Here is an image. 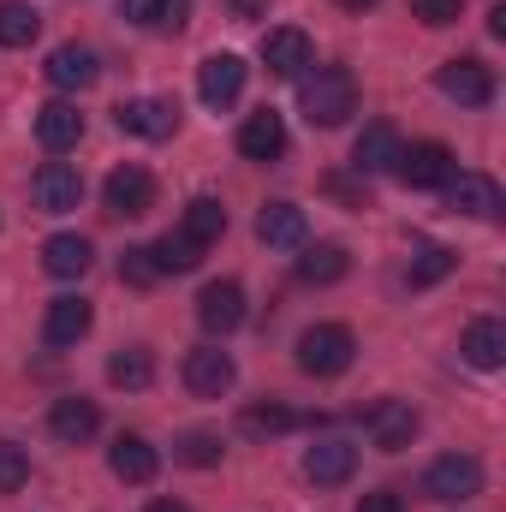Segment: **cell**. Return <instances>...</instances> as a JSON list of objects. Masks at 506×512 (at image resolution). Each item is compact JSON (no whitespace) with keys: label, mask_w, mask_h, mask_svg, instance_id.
I'll return each mask as SVG.
<instances>
[{"label":"cell","mask_w":506,"mask_h":512,"mask_svg":"<svg viewBox=\"0 0 506 512\" xmlns=\"http://www.w3.org/2000/svg\"><path fill=\"white\" fill-rule=\"evenodd\" d=\"M298 108L304 120L322 131L346 126L358 114V78L346 66H316V72H298Z\"/></svg>","instance_id":"1"},{"label":"cell","mask_w":506,"mask_h":512,"mask_svg":"<svg viewBox=\"0 0 506 512\" xmlns=\"http://www.w3.org/2000/svg\"><path fill=\"white\" fill-rule=\"evenodd\" d=\"M352 358H358V340L340 322H316L298 334V370L304 376H340V370H352Z\"/></svg>","instance_id":"2"},{"label":"cell","mask_w":506,"mask_h":512,"mask_svg":"<svg viewBox=\"0 0 506 512\" xmlns=\"http://www.w3.org/2000/svg\"><path fill=\"white\" fill-rule=\"evenodd\" d=\"M423 495L429 501H471V495H483V465L471 453H441L423 471Z\"/></svg>","instance_id":"3"},{"label":"cell","mask_w":506,"mask_h":512,"mask_svg":"<svg viewBox=\"0 0 506 512\" xmlns=\"http://www.w3.org/2000/svg\"><path fill=\"white\" fill-rule=\"evenodd\" d=\"M30 197H36L42 215H72L84 203V173L72 161H42L36 179H30Z\"/></svg>","instance_id":"4"},{"label":"cell","mask_w":506,"mask_h":512,"mask_svg":"<svg viewBox=\"0 0 506 512\" xmlns=\"http://www.w3.org/2000/svg\"><path fill=\"white\" fill-rule=\"evenodd\" d=\"M102 197H108V215H120V221H137V215H149L155 209V173L149 167H114L108 173V185H102Z\"/></svg>","instance_id":"5"},{"label":"cell","mask_w":506,"mask_h":512,"mask_svg":"<svg viewBox=\"0 0 506 512\" xmlns=\"http://www.w3.org/2000/svg\"><path fill=\"white\" fill-rule=\"evenodd\" d=\"M435 84H441V96L447 102H459V108H489L495 102V72L483 66V60H447L441 72H435Z\"/></svg>","instance_id":"6"},{"label":"cell","mask_w":506,"mask_h":512,"mask_svg":"<svg viewBox=\"0 0 506 512\" xmlns=\"http://www.w3.org/2000/svg\"><path fill=\"white\" fill-rule=\"evenodd\" d=\"M453 149L447 143H411V149H399V161H393V173L411 185V191H441L447 179H453Z\"/></svg>","instance_id":"7"},{"label":"cell","mask_w":506,"mask_h":512,"mask_svg":"<svg viewBox=\"0 0 506 512\" xmlns=\"http://www.w3.org/2000/svg\"><path fill=\"white\" fill-rule=\"evenodd\" d=\"M233 382H239L233 352H221V346H191V352H185V387H191L197 399H221Z\"/></svg>","instance_id":"8"},{"label":"cell","mask_w":506,"mask_h":512,"mask_svg":"<svg viewBox=\"0 0 506 512\" xmlns=\"http://www.w3.org/2000/svg\"><path fill=\"white\" fill-rule=\"evenodd\" d=\"M197 96H203V108H233L239 96H245V60L239 54H209L203 66H197Z\"/></svg>","instance_id":"9"},{"label":"cell","mask_w":506,"mask_h":512,"mask_svg":"<svg viewBox=\"0 0 506 512\" xmlns=\"http://www.w3.org/2000/svg\"><path fill=\"white\" fill-rule=\"evenodd\" d=\"M352 471H358V447H352V441H340V435L310 441V453H304V477H310L316 489H340V483H352Z\"/></svg>","instance_id":"10"},{"label":"cell","mask_w":506,"mask_h":512,"mask_svg":"<svg viewBox=\"0 0 506 512\" xmlns=\"http://www.w3.org/2000/svg\"><path fill=\"white\" fill-rule=\"evenodd\" d=\"M364 429L381 453H405L417 441V411H411V399H381V405H370Z\"/></svg>","instance_id":"11"},{"label":"cell","mask_w":506,"mask_h":512,"mask_svg":"<svg viewBox=\"0 0 506 512\" xmlns=\"http://www.w3.org/2000/svg\"><path fill=\"white\" fill-rule=\"evenodd\" d=\"M120 131H131V137H149V143H161V137H173L179 131V108L167 102V96H131V102H120Z\"/></svg>","instance_id":"12"},{"label":"cell","mask_w":506,"mask_h":512,"mask_svg":"<svg viewBox=\"0 0 506 512\" xmlns=\"http://www.w3.org/2000/svg\"><path fill=\"white\" fill-rule=\"evenodd\" d=\"M197 322H203L209 334H233V328L245 322V286H239V280H209V286L197 292Z\"/></svg>","instance_id":"13"},{"label":"cell","mask_w":506,"mask_h":512,"mask_svg":"<svg viewBox=\"0 0 506 512\" xmlns=\"http://www.w3.org/2000/svg\"><path fill=\"white\" fill-rule=\"evenodd\" d=\"M441 191H447V203H453L459 215H471V221H495V215H501V185H495L489 173H453Z\"/></svg>","instance_id":"14"},{"label":"cell","mask_w":506,"mask_h":512,"mask_svg":"<svg viewBox=\"0 0 506 512\" xmlns=\"http://www.w3.org/2000/svg\"><path fill=\"white\" fill-rule=\"evenodd\" d=\"M90 322H96L90 298L66 292V298H54V304H48V316H42V340H48V346H78V340L90 334Z\"/></svg>","instance_id":"15"},{"label":"cell","mask_w":506,"mask_h":512,"mask_svg":"<svg viewBox=\"0 0 506 512\" xmlns=\"http://www.w3.org/2000/svg\"><path fill=\"white\" fill-rule=\"evenodd\" d=\"M42 72H48V84H54V90H90V84L102 78V66H96V48H84V42H66V48H54Z\"/></svg>","instance_id":"16"},{"label":"cell","mask_w":506,"mask_h":512,"mask_svg":"<svg viewBox=\"0 0 506 512\" xmlns=\"http://www.w3.org/2000/svg\"><path fill=\"white\" fill-rule=\"evenodd\" d=\"M48 429H54V441H66V447H84V441L102 429V411H96V399L72 393V399H54V411H48Z\"/></svg>","instance_id":"17"},{"label":"cell","mask_w":506,"mask_h":512,"mask_svg":"<svg viewBox=\"0 0 506 512\" xmlns=\"http://www.w3.org/2000/svg\"><path fill=\"white\" fill-rule=\"evenodd\" d=\"M459 358H465L471 370H501L506 364V322L501 316H477V322L465 328V340H459Z\"/></svg>","instance_id":"18"},{"label":"cell","mask_w":506,"mask_h":512,"mask_svg":"<svg viewBox=\"0 0 506 512\" xmlns=\"http://www.w3.org/2000/svg\"><path fill=\"white\" fill-rule=\"evenodd\" d=\"M78 137H84V114H78V102H48V108H36V143H42L48 155L78 149Z\"/></svg>","instance_id":"19"},{"label":"cell","mask_w":506,"mask_h":512,"mask_svg":"<svg viewBox=\"0 0 506 512\" xmlns=\"http://www.w3.org/2000/svg\"><path fill=\"white\" fill-rule=\"evenodd\" d=\"M239 155L245 161H280L286 155V120L274 108H256L251 120L239 126Z\"/></svg>","instance_id":"20"},{"label":"cell","mask_w":506,"mask_h":512,"mask_svg":"<svg viewBox=\"0 0 506 512\" xmlns=\"http://www.w3.org/2000/svg\"><path fill=\"white\" fill-rule=\"evenodd\" d=\"M262 66H268L274 78H298V72L310 66V36L292 30V24L268 30V36H262Z\"/></svg>","instance_id":"21"},{"label":"cell","mask_w":506,"mask_h":512,"mask_svg":"<svg viewBox=\"0 0 506 512\" xmlns=\"http://www.w3.org/2000/svg\"><path fill=\"white\" fill-rule=\"evenodd\" d=\"M399 131L387 126V120H376V126L358 131V143H352V161H358V173H393V161H399Z\"/></svg>","instance_id":"22"},{"label":"cell","mask_w":506,"mask_h":512,"mask_svg":"<svg viewBox=\"0 0 506 512\" xmlns=\"http://www.w3.org/2000/svg\"><path fill=\"white\" fill-rule=\"evenodd\" d=\"M256 239L274 245V251H298L304 245V209L298 203H268L256 215Z\"/></svg>","instance_id":"23"},{"label":"cell","mask_w":506,"mask_h":512,"mask_svg":"<svg viewBox=\"0 0 506 512\" xmlns=\"http://www.w3.org/2000/svg\"><path fill=\"white\" fill-rule=\"evenodd\" d=\"M108 465H114V477H120V483H155L161 453H155L143 435H120V441H114V453H108Z\"/></svg>","instance_id":"24"},{"label":"cell","mask_w":506,"mask_h":512,"mask_svg":"<svg viewBox=\"0 0 506 512\" xmlns=\"http://www.w3.org/2000/svg\"><path fill=\"white\" fill-rule=\"evenodd\" d=\"M90 262H96V251H90L84 233H54V239L42 245V268H48L54 280H78Z\"/></svg>","instance_id":"25"},{"label":"cell","mask_w":506,"mask_h":512,"mask_svg":"<svg viewBox=\"0 0 506 512\" xmlns=\"http://www.w3.org/2000/svg\"><path fill=\"white\" fill-rule=\"evenodd\" d=\"M298 280L304 286H334V280H346L352 274V256L346 245H298Z\"/></svg>","instance_id":"26"},{"label":"cell","mask_w":506,"mask_h":512,"mask_svg":"<svg viewBox=\"0 0 506 512\" xmlns=\"http://www.w3.org/2000/svg\"><path fill=\"white\" fill-rule=\"evenodd\" d=\"M42 36V12L30 0H0V48H30Z\"/></svg>","instance_id":"27"},{"label":"cell","mask_w":506,"mask_h":512,"mask_svg":"<svg viewBox=\"0 0 506 512\" xmlns=\"http://www.w3.org/2000/svg\"><path fill=\"white\" fill-rule=\"evenodd\" d=\"M179 233H191V239L209 251V245L227 233V209H221L215 197H191V203H185V221H179Z\"/></svg>","instance_id":"28"},{"label":"cell","mask_w":506,"mask_h":512,"mask_svg":"<svg viewBox=\"0 0 506 512\" xmlns=\"http://www.w3.org/2000/svg\"><path fill=\"white\" fill-rule=\"evenodd\" d=\"M120 18L143 30H185V0H120Z\"/></svg>","instance_id":"29"},{"label":"cell","mask_w":506,"mask_h":512,"mask_svg":"<svg viewBox=\"0 0 506 512\" xmlns=\"http://www.w3.org/2000/svg\"><path fill=\"white\" fill-rule=\"evenodd\" d=\"M149 256H155V268H161V274H191V268L203 262V245H197L191 233H167V239H155V245H149Z\"/></svg>","instance_id":"30"},{"label":"cell","mask_w":506,"mask_h":512,"mask_svg":"<svg viewBox=\"0 0 506 512\" xmlns=\"http://www.w3.org/2000/svg\"><path fill=\"white\" fill-rule=\"evenodd\" d=\"M108 382H114V387H131V393H143V387L155 382V358H149L143 346L114 352V358H108Z\"/></svg>","instance_id":"31"},{"label":"cell","mask_w":506,"mask_h":512,"mask_svg":"<svg viewBox=\"0 0 506 512\" xmlns=\"http://www.w3.org/2000/svg\"><path fill=\"white\" fill-rule=\"evenodd\" d=\"M459 268V256L447 251V245H423V251L411 256V268H405V280L411 286H435V280H447Z\"/></svg>","instance_id":"32"},{"label":"cell","mask_w":506,"mask_h":512,"mask_svg":"<svg viewBox=\"0 0 506 512\" xmlns=\"http://www.w3.org/2000/svg\"><path fill=\"white\" fill-rule=\"evenodd\" d=\"M173 459H179V465H197V471H209V465H221V435H209V429H191V435H179Z\"/></svg>","instance_id":"33"},{"label":"cell","mask_w":506,"mask_h":512,"mask_svg":"<svg viewBox=\"0 0 506 512\" xmlns=\"http://www.w3.org/2000/svg\"><path fill=\"white\" fill-rule=\"evenodd\" d=\"M298 417L286 411V405H251L245 411V435H286Z\"/></svg>","instance_id":"34"},{"label":"cell","mask_w":506,"mask_h":512,"mask_svg":"<svg viewBox=\"0 0 506 512\" xmlns=\"http://www.w3.org/2000/svg\"><path fill=\"white\" fill-rule=\"evenodd\" d=\"M24 477H30V459H24V447L0 441V495H18V489H24Z\"/></svg>","instance_id":"35"},{"label":"cell","mask_w":506,"mask_h":512,"mask_svg":"<svg viewBox=\"0 0 506 512\" xmlns=\"http://www.w3.org/2000/svg\"><path fill=\"white\" fill-rule=\"evenodd\" d=\"M120 280H131V286H155V280H161V268H155L149 245H137V251L120 256Z\"/></svg>","instance_id":"36"},{"label":"cell","mask_w":506,"mask_h":512,"mask_svg":"<svg viewBox=\"0 0 506 512\" xmlns=\"http://www.w3.org/2000/svg\"><path fill=\"white\" fill-rule=\"evenodd\" d=\"M411 12L441 30V24H459V18H465V0H411Z\"/></svg>","instance_id":"37"},{"label":"cell","mask_w":506,"mask_h":512,"mask_svg":"<svg viewBox=\"0 0 506 512\" xmlns=\"http://www.w3.org/2000/svg\"><path fill=\"white\" fill-rule=\"evenodd\" d=\"M358 512H405V507H399V495H393V489H376V495H364V501H358Z\"/></svg>","instance_id":"38"},{"label":"cell","mask_w":506,"mask_h":512,"mask_svg":"<svg viewBox=\"0 0 506 512\" xmlns=\"http://www.w3.org/2000/svg\"><path fill=\"white\" fill-rule=\"evenodd\" d=\"M149 512H191L185 501H149Z\"/></svg>","instance_id":"39"},{"label":"cell","mask_w":506,"mask_h":512,"mask_svg":"<svg viewBox=\"0 0 506 512\" xmlns=\"http://www.w3.org/2000/svg\"><path fill=\"white\" fill-rule=\"evenodd\" d=\"M340 6H346V12H370L376 0H340Z\"/></svg>","instance_id":"40"}]
</instances>
